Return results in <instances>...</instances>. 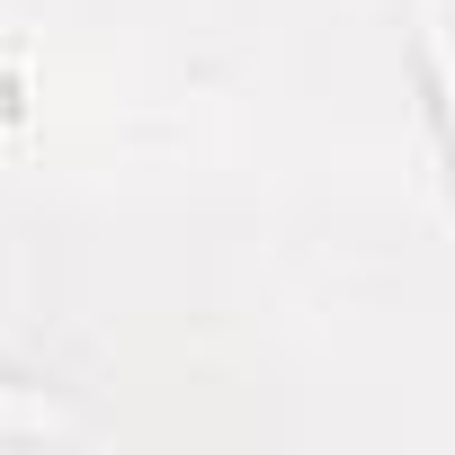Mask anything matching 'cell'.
I'll return each instance as SVG.
<instances>
[{"instance_id":"obj_1","label":"cell","mask_w":455,"mask_h":455,"mask_svg":"<svg viewBox=\"0 0 455 455\" xmlns=\"http://www.w3.org/2000/svg\"><path fill=\"white\" fill-rule=\"evenodd\" d=\"M428 63H437V90H446V125H455V45L428 36Z\"/></svg>"}]
</instances>
